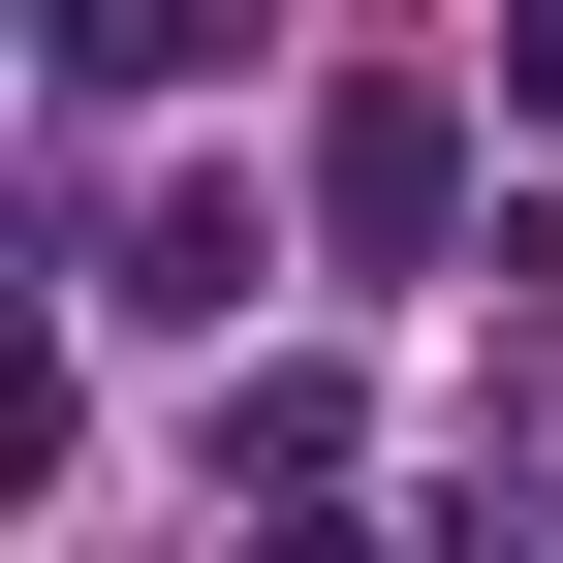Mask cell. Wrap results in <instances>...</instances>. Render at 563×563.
<instances>
[{
  "label": "cell",
  "instance_id": "4",
  "mask_svg": "<svg viewBox=\"0 0 563 563\" xmlns=\"http://www.w3.org/2000/svg\"><path fill=\"white\" fill-rule=\"evenodd\" d=\"M501 95H532V125H563V0H501Z\"/></svg>",
  "mask_w": 563,
  "mask_h": 563
},
{
  "label": "cell",
  "instance_id": "1",
  "mask_svg": "<svg viewBox=\"0 0 563 563\" xmlns=\"http://www.w3.org/2000/svg\"><path fill=\"white\" fill-rule=\"evenodd\" d=\"M95 313H125V344H188V313H251V188H157V220L95 251Z\"/></svg>",
  "mask_w": 563,
  "mask_h": 563
},
{
  "label": "cell",
  "instance_id": "3",
  "mask_svg": "<svg viewBox=\"0 0 563 563\" xmlns=\"http://www.w3.org/2000/svg\"><path fill=\"white\" fill-rule=\"evenodd\" d=\"M220 63V0H63V95H188Z\"/></svg>",
  "mask_w": 563,
  "mask_h": 563
},
{
  "label": "cell",
  "instance_id": "2",
  "mask_svg": "<svg viewBox=\"0 0 563 563\" xmlns=\"http://www.w3.org/2000/svg\"><path fill=\"white\" fill-rule=\"evenodd\" d=\"M313 220H344V251H439V95H344V125H313Z\"/></svg>",
  "mask_w": 563,
  "mask_h": 563
}]
</instances>
